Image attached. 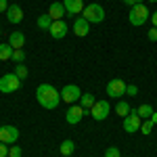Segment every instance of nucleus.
Segmentation results:
<instances>
[{
  "instance_id": "nucleus-1",
  "label": "nucleus",
  "mask_w": 157,
  "mask_h": 157,
  "mask_svg": "<svg viewBox=\"0 0 157 157\" xmlns=\"http://www.w3.org/2000/svg\"><path fill=\"white\" fill-rule=\"evenodd\" d=\"M36 98L44 109H57L59 103L63 101V98H61V92H57V88L50 86V84H40L38 86Z\"/></svg>"
},
{
  "instance_id": "nucleus-2",
  "label": "nucleus",
  "mask_w": 157,
  "mask_h": 157,
  "mask_svg": "<svg viewBox=\"0 0 157 157\" xmlns=\"http://www.w3.org/2000/svg\"><path fill=\"white\" fill-rule=\"evenodd\" d=\"M130 23L136 25V27H140V25H145L149 19H151V11L147 9L145 4H136V6H132L130 9Z\"/></svg>"
},
{
  "instance_id": "nucleus-3",
  "label": "nucleus",
  "mask_w": 157,
  "mask_h": 157,
  "mask_svg": "<svg viewBox=\"0 0 157 157\" xmlns=\"http://www.w3.org/2000/svg\"><path fill=\"white\" fill-rule=\"evenodd\" d=\"M82 17H84L88 23H101V21L105 19V9H103L101 4H94V2H90L88 6H84V11H82Z\"/></svg>"
},
{
  "instance_id": "nucleus-4",
  "label": "nucleus",
  "mask_w": 157,
  "mask_h": 157,
  "mask_svg": "<svg viewBox=\"0 0 157 157\" xmlns=\"http://www.w3.org/2000/svg\"><path fill=\"white\" fill-rule=\"evenodd\" d=\"M19 86H21V80L17 78V73H4L2 78H0V92H4V94H9V92H15V90H19Z\"/></svg>"
},
{
  "instance_id": "nucleus-5",
  "label": "nucleus",
  "mask_w": 157,
  "mask_h": 157,
  "mask_svg": "<svg viewBox=\"0 0 157 157\" xmlns=\"http://www.w3.org/2000/svg\"><path fill=\"white\" fill-rule=\"evenodd\" d=\"M61 98H63L65 103H69V105H75V103L82 98V90H80L75 84H67L63 90H61Z\"/></svg>"
},
{
  "instance_id": "nucleus-6",
  "label": "nucleus",
  "mask_w": 157,
  "mask_h": 157,
  "mask_svg": "<svg viewBox=\"0 0 157 157\" xmlns=\"http://www.w3.org/2000/svg\"><path fill=\"white\" fill-rule=\"evenodd\" d=\"M140 124H143V120H140V115L136 113V109H132L130 111V115H126L124 117V130L128 134H134L140 130Z\"/></svg>"
},
{
  "instance_id": "nucleus-7",
  "label": "nucleus",
  "mask_w": 157,
  "mask_h": 157,
  "mask_svg": "<svg viewBox=\"0 0 157 157\" xmlns=\"http://www.w3.org/2000/svg\"><path fill=\"white\" fill-rule=\"evenodd\" d=\"M109 111H111V107H109L107 101L103 98V101H97V103H94V107L90 109V115H92L94 121H103V120H107Z\"/></svg>"
},
{
  "instance_id": "nucleus-8",
  "label": "nucleus",
  "mask_w": 157,
  "mask_h": 157,
  "mask_svg": "<svg viewBox=\"0 0 157 157\" xmlns=\"http://www.w3.org/2000/svg\"><path fill=\"white\" fill-rule=\"evenodd\" d=\"M126 94V82L124 80H111L107 84V97H111V98H120V97H124Z\"/></svg>"
},
{
  "instance_id": "nucleus-9",
  "label": "nucleus",
  "mask_w": 157,
  "mask_h": 157,
  "mask_svg": "<svg viewBox=\"0 0 157 157\" xmlns=\"http://www.w3.org/2000/svg\"><path fill=\"white\" fill-rule=\"evenodd\" d=\"M84 115H86V109L82 105H71V107L67 109V113H65V120H67V124L73 126V124H80Z\"/></svg>"
},
{
  "instance_id": "nucleus-10",
  "label": "nucleus",
  "mask_w": 157,
  "mask_h": 157,
  "mask_svg": "<svg viewBox=\"0 0 157 157\" xmlns=\"http://www.w3.org/2000/svg\"><path fill=\"white\" fill-rule=\"evenodd\" d=\"M17 138H19V130L15 126H2L0 128V140L2 143L13 145V143H17Z\"/></svg>"
},
{
  "instance_id": "nucleus-11",
  "label": "nucleus",
  "mask_w": 157,
  "mask_h": 157,
  "mask_svg": "<svg viewBox=\"0 0 157 157\" xmlns=\"http://www.w3.org/2000/svg\"><path fill=\"white\" fill-rule=\"evenodd\" d=\"M67 32H69V27H67V23L65 21H52V25H50V29H48V34L55 40H61V38H65L67 36Z\"/></svg>"
},
{
  "instance_id": "nucleus-12",
  "label": "nucleus",
  "mask_w": 157,
  "mask_h": 157,
  "mask_svg": "<svg viewBox=\"0 0 157 157\" xmlns=\"http://www.w3.org/2000/svg\"><path fill=\"white\" fill-rule=\"evenodd\" d=\"M6 19L11 21V23H21L23 21V9L21 6H17V4H11L9 9H6Z\"/></svg>"
},
{
  "instance_id": "nucleus-13",
  "label": "nucleus",
  "mask_w": 157,
  "mask_h": 157,
  "mask_svg": "<svg viewBox=\"0 0 157 157\" xmlns=\"http://www.w3.org/2000/svg\"><path fill=\"white\" fill-rule=\"evenodd\" d=\"M63 4H65V11L69 17L84 11V0H63Z\"/></svg>"
},
{
  "instance_id": "nucleus-14",
  "label": "nucleus",
  "mask_w": 157,
  "mask_h": 157,
  "mask_svg": "<svg viewBox=\"0 0 157 157\" xmlns=\"http://www.w3.org/2000/svg\"><path fill=\"white\" fill-rule=\"evenodd\" d=\"M88 32H90V23L86 21L84 17H80V19L73 21V34H75V36L84 38V36H88Z\"/></svg>"
},
{
  "instance_id": "nucleus-15",
  "label": "nucleus",
  "mask_w": 157,
  "mask_h": 157,
  "mask_svg": "<svg viewBox=\"0 0 157 157\" xmlns=\"http://www.w3.org/2000/svg\"><path fill=\"white\" fill-rule=\"evenodd\" d=\"M48 15L52 17V21H59L63 15H67V11H65V4L63 2H52L48 6Z\"/></svg>"
},
{
  "instance_id": "nucleus-16",
  "label": "nucleus",
  "mask_w": 157,
  "mask_h": 157,
  "mask_svg": "<svg viewBox=\"0 0 157 157\" xmlns=\"http://www.w3.org/2000/svg\"><path fill=\"white\" fill-rule=\"evenodd\" d=\"M9 44H11L13 48H23L25 46V36L21 32H13L11 36H9Z\"/></svg>"
},
{
  "instance_id": "nucleus-17",
  "label": "nucleus",
  "mask_w": 157,
  "mask_h": 157,
  "mask_svg": "<svg viewBox=\"0 0 157 157\" xmlns=\"http://www.w3.org/2000/svg\"><path fill=\"white\" fill-rule=\"evenodd\" d=\"M94 103H97V98H94V94H90V92L82 94V98H80V105H82L86 111H90V109L94 107Z\"/></svg>"
},
{
  "instance_id": "nucleus-18",
  "label": "nucleus",
  "mask_w": 157,
  "mask_h": 157,
  "mask_svg": "<svg viewBox=\"0 0 157 157\" xmlns=\"http://www.w3.org/2000/svg\"><path fill=\"white\" fill-rule=\"evenodd\" d=\"M13 52H15V48L11 44H0V61H11Z\"/></svg>"
},
{
  "instance_id": "nucleus-19",
  "label": "nucleus",
  "mask_w": 157,
  "mask_h": 157,
  "mask_svg": "<svg viewBox=\"0 0 157 157\" xmlns=\"http://www.w3.org/2000/svg\"><path fill=\"white\" fill-rule=\"evenodd\" d=\"M50 25H52V17H50L48 13H46V15H40V17H38V27H40V29H46V32H48Z\"/></svg>"
},
{
  "instance_id": "nucleus-20",
  "label": "nucleus",
  "mask_w": 157,
  "mask_h": 157,
  "mask_svg": "<svg viewBox=\"0 0 157 157\" xmlns=\"http://www.w3.org/2000/svg\"><path fill=\"white\" fill-rule=\"evenodd\" d=\"M130 111H132V107L126 103V101H120L117 105H115V113L117 115H121V117H126V115H130Z\"/></svg>"
},
{
  "instance_id": "nucleus-21",
  "label": "nucleus",
  "mask_w": 157,
  "mask_h": 157,
  "mask_svg": "<svg viewBox=\"0 0 157 157\" xmlns=\"http://www.w3.org/2000/svg\"><path fill=\"white\" fill-rule=\"evenodd\" d=\"M136 113L140 115V120H151V115H153V107L151 105H140V107L136 109Z\"/></svg>"
},
{
  "instance_id": "nucleus-22",
  "label": "nucleus",
  "mask_w": 157,
  "mask_h": 157,
  "mask_svg": "<svg viewBox=\"0 0 157 157\" xmlns=\"http://www.w3.org/2000/svg\"><path fill=\"white\" fill-rule=\"evenodd\" d=\"M73 149H75V145H73V140H63L59 147V151H61V155H65V157H69L73 153Z\"/></svg>"
},
{
  "instance_id": "nucleus-23",
  "label": "nucleus",
  "mask_w": 157,
  "mask_h": 157,
  "mask_svg": "<svg viewBox=\"0 0 157 157\" xmlns=\"http://www.w3.org/2000/svg\"><path fill=\"white\" fill-rule=\"evenodd\" d=\"M15 73H17L19 80H25V78H27V67H25L23 63H17V65H15Z\"/></svg>"
},
{
  "instance_id": "nucleus-24",
  "label": "nucleus",
  "mask_w": 157,
  "mask_h": 157,
  "mask_svg": "<svg viewBox=\"0 0 157 157\" xmlns=\"http://www.w3.org/2000/svg\"><path fill=\"white\" fill-rule=\"evenodd\" d=\"M153 126H155V124H153L151 120H145L143 124H140V132L145 134V136H149V134L153 132Z\"/></svg>"
},
{
  "instance_id": "nucleus-25",
  "label": "nucleus",
  "mask_w": 157,
  "mask_h": 157,
  "mask_svg": "<svg viewBox=\"0 0 157 157\" xmlns=\"http://www.w3.org/2000/svg\"><path fill=\"white\" fill-rule=\"evenodd\" d=\"M11 61H15V65L17 63H23L25 61V52H23V48H15V52H13V59Z\"/></svg>"
},
{
  "instance_id": "nucleus-26",
  "label": "nucleus",
  "mask_w": 157,
  "mask_h": 157,
  "mask_svg": "<svg viewBox=\"0 0 157 157\" xmlns=\"http://www.w3.org/2000/svg\"><path fill=\"white\" fill-rule=\"evenodd\" d=\"M105 157H121V153H120V149H117V147H107Z\"/></svg>"
},
{
  "instance_id": "nucleus-27",
  "label": "nucleus",
  "mask_w": 157,
  "mask_h": 157,
  "mask_svg": "<svg viewBox=\"0 0 157 157\" xmlns=\"http://www.w3.org/2000/svg\"><path fill=\"white\" fill-rule=\"evenodd\" d=\"M9 157H21V149L19 147H9Z\"/></svg>"
},
{
  "instance_id": "nucleus-28",
  "label": "nucleus",
  "mask_w": 157,
  "mask_h": 157,
  "mask_svg": "<svg viewBox=\"0 0 157 157\" xmlns=\"http://www.w3.org/2000/svg\"><path fill=\"white\" fill-rule=\"evenodd\" d=\"M126 94H128V97H136V94H138V88H136V86H126Z\"/></svg>"
},
{
  "instance_id": "nucleus-29",
  "label": "nucleus",
  "mask_w": 157,
  "mask_h": 157,
  "mask_svg": "<svg viewBox=\"0 0 157 157\" xmlns=\"http://www.w3.org/2000/svg\"><path fill=\"white\" fill-rule=\"evenodd\" d=\"M0 157H9V147H6V143H2V140H0Z\"/></svg>"
},
{
  "instance_id": "nucleus-30",
  "label": "nucleus",
  "mask_w": 157,
  "mask_h": 157,
  "mask_svg": "<svg viewBox=\"0 0 157 157\" xmlns=\"http://www.w3.org/2000/svg\"><path fill=\"white\" fill-rule=\"evenodd\" d=\"M121 2H124L126 6H130V9H132V6H136V4H143V0H121Z\"/></svg>"
},
{
  "instance_id": "nucleus-31",
  "label": "nucleus",
  "mask_w": 157,
  "mask_h": 157,
  "mask_svg": "<svg viewBox=\"0 0 157 157\" xmlns=\"http://www.w3.org/2000/svg\"><path fill=\"white\" fill-rule=\"evenodd\" d=\"M149 40H151V42H157V27L149 29Z\"/></svg>"
},
{
  "instance_id": "nucleus-32",
  "label": "nucleus",
  "mask_w": 157,
  "mask_h": 157,
  "mask_svg": "<svg viewBox=\"0 0 157 157\" xmlns=\"http://www.w3.org/2000/svg\"><path fill=\"white\" fill-rule=\"evenodd\" d=\"M6 9H9L6 6V0H0V13H6Z\"/></svg>"
},
{
  "instance_id": "nucleus-33",
  "label": "nucleus",
  "mask_w": 157,
  "mask_h": 157,
  "mask_svg": "<svg viewBox=\"0 0 157 157\" xmlns=\"http://www.w3.org/2000/svg\"><path fill=\"white\" fill-rule=\"evenodd\" d=\"M151 21H153V27H157V11L151 13Z\"/></svg>"
},
{
  "instance_id": "nucleus-34",
  "label": "nucleus",
  "mask_w": 157,
  "mask_h": 157,
  "mask_svg": "<svg viewBox=\"0 0 157 157\" xmlns=\"http://www.w3.org/2000/svg\"><path fill=\"white\" fill-rule=\"evenodd\" d=\"M151 121H153V124H157V111H153V115H151Z\"/></svg>"
},
{
  "instance_id": "nucleus-35",
  "label": "nucleus",
  "mask_w": 157,
  "mask_h": 157,
  "mask_svg": "<svg viewBox=\"0 0 157 157\" xmlns=\"http://www.w3.org/2000/svg\"><path fill=\"white\" fill-rule=\"evenodd\" d=\"M151 2H157V0H151Z\"/></svg>"
},
{
  "instance_id": "nucleus-36",
  "label": "nucleus",
  "mask_w": 157,
  "mask_h": 157,
  "mask_svg": "<svg viewBox=\"0 0 157 157\" xmlns=\"http://www.w3.org/2000/svg\"><path fill=\"white\" fill-rule=\"evenodd\" d=\"M63 157H65V155H63Z\"/></svg>"
}]
</instances>
